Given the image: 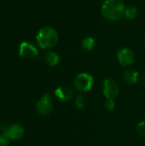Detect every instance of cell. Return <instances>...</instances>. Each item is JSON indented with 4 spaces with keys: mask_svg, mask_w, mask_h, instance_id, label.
<instances>
[{
    "mask_svg": "<svg viewBox=\"0 0 145 146\" xmlns=\"http://www.w3.org/2000/svg\"><path fill=\"white\" fill-rule=\"evenodd\" d=\"M125 3L122 0H105L102 5L103 16L109 21H119L125 14Z\"/></svg>",
    "mask_w": 145,
    "mask_h": 146,
    "instance_id": "6da1fadb",
    "label": "cell"
},
{
    "mask_svg": "<svg viewBox=\"0 0 145 146\" xmlns=\"http://www.w3.org/2000/svg\"><path fill=\"white\" fill-rule=\"evenodd\" d=\"M36 39L42 49H50L56 45L58 42V34L54 28L44 27L38 30Z\"/></svg>",
    "mask_w": 145,
    "mask_h": 146,
    "instance_id": "7a4b0ae2",
    "label": "cell"
},
{
    "mask_svg": "<svg viewBox=\"0 0 145 146\" xmlns=\"http://www.w3.org/2000/svg\"><path fill=\"white\" fill-rule=\"evenodd\" d=\"M93 85H94V78L92 77V75L87 73L79 74L74 80V86L76 89L80 92L91 91Z\"/></svg>",
    "mask_w": 145,
    "mask_h": 146,
    "instance_id": "3957f363",
    "label": "cell"
},
{
    "mask_svg": "<svg viewBox=\"0 0 145 146\" xmlns=\"http://www.w3.org/2000/svg\"><path fill=\"white\" fill-rule=\"evenodd\" d=\"M19 54L23 58L33 59L38 56V50L37 47L32 43L24 41L20 44Z\"/></svg>",
    "mask_w": 145,
    "mask_h": 146,
    "instance_id": "277c9868",
    "label": "cell"
},
{
    "mask_svg": "<svg viewBox=\"0 0 145 146\" xmlns=\"http://www.w3.org/2000/svg\"><path fill=\"white\" fill-rule=\"evenodd\" d=\"M120 92L118 84L112 79H106L103 82V94L107 99H115Z\"/></svg>",
    "mask_w": 145,
    "mask_h": 146,
    "instance_id": "5b68a950",
    "label": "cell"
},
{
    "mask_svg": "<svg viewBox=\"0 0 145 146\" xmlns=\"http://www.w3.org/2000/svg\"><path fill=\"white\" fill-rule=\"evenodd\" d=\"M36 110L38 115H47L52 110V100L50 94H44L41 99L38 102Z\"/></svg>",
    "mask_w": 145,
    "mask_h": 146,
    "instance_id": "8992f818",
    "label": "cell"
},
{
    "mask_svg": "<svg viewBox=\"0 0 145 146\" xmlns=\"http://www.w3.org/2000/svg\"><path fill=\"white\" fill-rule=\"evenodd\" d=\"M117 57L119 60V62L124 66H130L134 62V59H135V56L133 51L129 49V48H121L118 50L117 52Z\"/></svg>",
    "mask_w": 145,
    "mask_h": 146,
    "instance_id": "52a82bcc",
    "label": "cell"
},
{
    "mask_svg": "<svg viewBox=\"0 0 145 146\" xmlns=\"http://www.w3.org/2000/svg\"><path fill=\"white\" fill-rule=\"evenodd\" d=\"M56 97L62 102H68L73 99L74 93L71 87L68 86H60L55 91Z\"/></svg>",
    "mask_w": 145,
    "mask_h": 146,
    "instance_id": "ba28073f",
    "label": "cell"
},
{
    "mask_svg": "<svg viewBox=\"0 0 145 146\" xmlns=\"http://www.w3.org/2000/svg\"><path fill=\"white\" fill-rule=\"evenodd\" d=\"M9 139H21L24 135V129L20 124H12L7 128L4 129L3 132Z\"/></svg>",
    "mask_w": 145,
    "mask_h": 146,
    "instance_id": "9c48e42d",
    "label": "cell"
},
{
    "mask_svg": "<svg viewBox=\"0 0 145 146\" xmlns=\"http://www.w3.org/2000/svg\"><path fill=\"white\" fill-rule=\"evenodd\" d=\"M124 80L130 85H134L137 83L138 81V73L137 71H135L134 69H126L124 72L123 74Z\"/></svg>",
    "mask_w": 145,
    "mask_h": 146,
    "instance_id": "30bf717a",
    "label": "cell"
},
{
    "mask_svg": "<svg viewBox=\"0 0 145 146\" xmlns=\"http://www.w3.org/2000/svg\"><path fill=\"white\" fill-rule=\"evenodd\" d=\"M44 59H45V62L48 65L53 67V66H56L58 64V62L60 61V56L56 52L49 51L46 53Z\"/></svg>",
    "mask_w": 145,
    "mask_h": 146,
    "instance_id": "8fae6325",
    "label": "cell"
},
{
    "mask_svg": "<svg viewBox=\"0 0 145 146\" xmlns=\"http://www.w3.org/2000/svg\"><path fill=\"white\" fill-rule=\"evenodd\" d=\"M138 9L135 7V6H128L125 9V17L126 19H129V20H133L137 17L138 15Z\"/></svg>",
    "mask_w": 145,
    "mask_h": 146,
    "instance_id": "7c38bea8",
    "label": "cell"
},
{
    "mask_svg": "<svg viewBox=\"0 0 145 146\" xmlns=\"http://www.w3.org/2000/svg\"><path fill=\"white\" fill-rule=\"evenodd\" d=\"M96 44V41L91 37H87L82 41V48L85 51H91Z\"/></svg>",
    "mask_w": 145,
    "mask_h": 146,
    "instance_id": "4fadbf2b",
    "label": "cell"
},
{
    "mask_svg": "<svg viewBox=\"0 0 145 146\" xmlns=\"http://www.w3.org/2000/svg\"><path fill=\"white\" fill-rule=\"evenodd\" d=\"M75 105L78 109H85L87 106V101L85 97L83 96H78L75 99Z\"/></svg>",
    "mask_w": 145,
    "mask_h": 146,
    "instance_id": "5bb4252c",
    "label": "cell"
},
{
    "mask_svg": "<svg viewBox=\"0 0 145 146\" xmlns=\"http://www.w3.org/2000/svg\"><path fill=\"white\" fill-rule=\"evenodd\" d=\"M137 133L141 137L145 138V121H141L140 123L138 124V126H137Z\"/></svg>",
    "mask_w": 145,
    "mask_h": 146,
    "instance_id": "9a60e30c",
    "label": "cell"
},
{
    "mask_svg": "<svg viewBox=\"0 0 145 146\" xmlns=\"http://www.w3.org/2000/svg\"><path fill=\"white\" fill-rule=\"evenodd\" d=\"M9 143V137L4 133H0V146H8Z\"/></svg>",
    "mask_w": 145,
    "mask_h": 146,
    "instance_id": "2e32d148",
    "label": "cell"
},
{
    "mask_svg": "<svg viewBox=\"0 0 145 146\" xmlns=\"http://www.w3.org/2000/svg\"><path fill=\"white\" fill-rule=\"evenodd\" d=\"M115 107V103L114 99H107L105 102V108L108 110H113Z\"/></svg>",
    "mask_w": 145,
    "mask_h": 146,
    "instance_id": "e0dca14e",
    "label": "cell"
},
{
    "mask_svg": "<svg viewBox=\"0 0 145 146\" xmlns=\"http://www.w3.org/2000/svg\"><path fill=\"white\" fill-rule=\"evenodd\" d=\"M144 82H145V75H144Z\"/></svg>",
    "mask_w": 145,
    "mask_h": 146,
    "instance_id": "ac0fdd59",
    "label": "cell"
}]
</instances>
